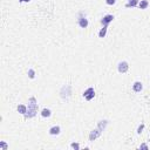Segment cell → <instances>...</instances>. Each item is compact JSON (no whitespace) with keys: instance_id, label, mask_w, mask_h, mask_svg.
I'll return each instance as SVG.
<instances>
[{"instance_id":"1","label":"cell","mask_w":150,"mask_h":150,"mask_svg":"<svg viewBox=\"0 0 150 150\" xmlns=\"http://www.w3.org/2000/svg\"><path fill=\"white\" fill-rule=\"evenodd\" d=\"M38 101L35 99L34 96L29 97V100H28V106H27V112L25 114V119H32V117H34L36 115V113H38Z\"/></svg>"},{"instance_id":"2","label":"cell","mask_w":150,"mask_h":150,"mask_svg":"<svg viewBox=\"0 0 150 150\" xmlns=\"http://www.w3.org/2000/svg\"><path fill=\"white\" fill-rule=\"evenodd\" d=\"M94 96H95V90H94V88L93 87H89L87 90H85V93H83V97H85L87 101H92L93 99H94Z\"/></svg>"},{"instance_id":"3","label":"cell","mask_w":150,"mask_h":150,"mask_svg":"<svg viewBox=\"0 0 150 150\" xmlns=\"http://www.w3.org/2000/svg\"><path fill=\"white\" fill-rule=\"evenodd\" d=\"M77 22H79V26L81 27V28H87L88 27V19L86 18V16H83V14L82 13H80L79 14V18H77Z\"/></svg>"},{"instance_id":"4","label":"cell","mask_w":150,"mask_h":150,"mask_svg":"<svg viewBox=\"0 0 150 150\" xmlns=\"http://www.w3.org/2000/svg\"><path fill=\"white\" fill-rule=\"evenodd\" d=\"M117 69H119L120 73H127L128 70H129V63H128L127 61H121L119 63V66H117Z\"/></svg>"},{"instance_id":"5","label":"cell","mask_w":150,"mask_h":150,"mask_svg":"<svg viewBox=\"0 0 150 150\" xmlns=\"http://www.w3.org/2000/svg\"><path fill=\"white\" fill-rule=\"evenodd\" d=\"M101 134H102V131H101L99 128H96V129L92 130V131H90V134H89V141H90V142L95 141L97 137H100Z\"/></svg>"},{"instance_id":"6","label":"cell","mask_w":150,"mask_h":150,"mask_svg":"<svg viewBox=\"0 0 150 150\" xmlns=\"http://www.w3.org/2000/svg\"><path fill=\"white\" fill-rule=\"evenodd\" d=\"M114 19H115V18H114V15H112V14H107V15L103 16V19L101 20V23H102L103 26H108V25L112 22Z\"/></svg>"},{"instance_id":"7","label":"cell","mask_w":150,"mask_h":150,"mask_svg":"<svg viewBox=\"0 0 150 150\" xmlns=\"http://www.w3.org/2000/svg\"><path fill=\"white\" fill-rule=\"evenodd\" d=\"M142 89H143V85H142V82H140V81H136L133 85V90L135 93H140Z\"/></svg>"},{"instance_id":"8","label":"cell","mask_w":150,"mask_h":150,"mask_svg":"<svg viewBox=\"0 0 150 150\" xmlns=\"http://www.w3.org/2000/svg\"><path fill=\"white\" fill-rule=\"evenodd\" d=\"M61 133V128L59 127V126H54V127H52L49 129V134L53 135V136H56V135H59Z\"/></svg>"},{"instance_id":"9","label":"cell","mask_w":150,"mask_h":150,"mask_svg":"<svg viewBox=\"0 0 150 150\" xmlns=\"http://www.w3.org/2000/svg\"><path fill=\"white\" fill-rule=\"evenodd\" d=\"M107 126H108L107 120H101V121H99V123H97V128H99L101 131H104V129L107 128Z\"/></svg>"},{"instance_id":"10","label":"cell","mask_w":150,"mask_h":150,"mask_svg":"<svg viewBox=\"0 0 150 150\" xmlns=\"http://www.w3.org/2000/svg\"><path fill=\"white\" fill-rule=\"evenodd\" d=\"M139 2L140 0H128L126 7H136V6H139Z\"/></svg>"},{"instance_id":"11","label":"cell","mask_w":150,"mask_h":150,"mask_svg":"<svg viewBox=\"0 0 150 150\" xmlns=\"http://www.w3.org/2000/svg\"><path fill=\"white\" fill-rule=\"evenodd\" d=\"M50 115H52V110L48 109V108H43L41 110V116L42 117H50Z\"/></svg>"},{"instance_id":"12","label":"cell","mask_w":150,"mask_h":150,"mask_svg":"<svg viewBox=\"0 0 150 150\" xmlns=\"http://www.w3.org/2000/svg\"><path fill=\"white\" fill-rule=\"evenodd\" d=\"M148 6H149V1H148V0H141L139 2V7L141 8V9H146Z\"/></svg>"},{"instance_id":"13","label":"cell","mask_w":150,"mask_h":150,"mask_svg":"<svg viewBox=\"0 0 150 150\" xmlns=\"http://www.w3.org/2000/svg\"><path fill=\"white\" fill-rule=\"evenodd\" d=\"M16 109H18V112H19L20 114H22V115H25L26 112H27V107L25 106V104H19Z\"/></svg>"},{"instance_id":"14","label":"cell","mask_w":150,"mask_h":150,"mask_svg":"<svg viewBox=\"0 0 150 150\" xmlns=\"http://www.w3.org/2000/svg\"><path fill=\"white\" fill-rule=\"evenodd\" d=\"M107 34V26H103V28H101V31L99 32V38H104Z\"/></svg>"},{"instance_id":"15","label":"cell","mask_w":150,"mask_h":150,"mask_svg":"<svg viewBox=\"0 0 150 150\" xmlns=\"http://www.w3.org/2000/svg\"><path fill=\"white\" fill-rule=\"evenodd\" d=\"M27 74H28V77H29V79H32V80H33V79L35 77V70L32 69V68H31V69H28Z\"/></svg>"},{"instance_id":"16","label":"cell","mask_w":150,"mask_h":150,"mask_svg":"<svg viewBox=\"0 0 150 150\" xmlns=\"http://www.w3.org/2000/svg\"><path fill=\"white\" fill-rule=\"evenodd\" d=\"M7 148H8V146H7V143H6V142H4V141H1V142H0V149L6 150Z\"/></svg>"},{"instance_id":"17","label":"cell","mask_w":150,"mask_h":150,"mask_svg":"<svg viewBox=\"0 0 150 150\" xmlns=\"http://www.w3.org/2000/svg\"><path fill=\"white\" fill-rule=\"evenodd\" d=\"M70 147H72L73 149H75V150H79V149H80V144H79L77 142H73L72 144H70Z\"/></svg>"},{"instance_id":"18","label":"cell","mask_w":150,"mask_h":150,"mask_svg":"<svg viewBox=\"0 0 150 150\" xmlns=\"http://www.w3.org/2000/svg\"><path fill=\"white\" fill-rule=\"evenodd\" d=\"M143 129H144V124H141V126H139V128H137V134H141L143 131Z\"/></svg>"},{"instance_id":"19","label":"cell","mask_w":150,"mask_h":150,"mask_svg":"<svg viewBox=\"0 0 150 150\" xmlns=\"http://www.w3.org/2000/svg\"><path fill=\"white\" fill-rule=\"evenodd\" d=\"M116 2V0H106V4L107 5H114Z\"/></svg>"},{"instance_id":"20","label":"cell","mask_w":150,"mask_h":150,"mask_svg":"<svg viewBox=\"0 0 150 150\" xmlns=\"http://www.w3.org/2000/svg\"><path fill=\"white\" fill-rule=\"evenodd\" d=\"M140 149H148V146H147L146 143H143V144H141V147H140Z\"/></svg>"},{"instance_id":"21","label":"cell","mask_w":150,"mask_h":150,"mask_svg":"<svg viewBox=\"0 0 150 150\" xmlns=\"http://www.w3.org/2000/svg\"><path fill=\"white\" fill-rule=\"evenodd\" d=\"M29 1H31V0H25V2H29Z\"/></svg>"},{"instance_id":"22","label":"cell","mask_w":150,"mask_h":150,"mask_svg":"<svg viewBox=\"0 0 150 150\" xmlns=\"http://www.w3.org/2000/svg\"><path fill=\"white\" fill-rule=\"evenodd\" d=\"M23 1H25V0H19V2H23Z\"/></svg>"}]
</instances>
